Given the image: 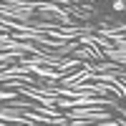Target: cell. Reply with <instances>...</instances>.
Returning <instances> with one entry per match:
<instances>
[{
	"mask_svg": "<svg viewBox=\"0 0 126 126\" xmlns=\"http://www.w3.org/2000/svg\"><path fill=\"white\" fill-rule=\"evenodd\" d=\"M113 10H116V13H124L126 10V0H113V5H111Z\"/></svg>",
	"mask_w": 126,
	"mask_h": 126,
	"instance_id": "obj_1",
	"label": "cell"
}]
</instances>
